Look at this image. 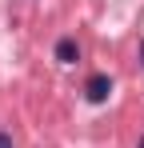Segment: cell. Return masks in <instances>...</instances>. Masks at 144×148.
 <instances>
[{
  "instance_id": "6da1fadb",
  "label": "cell",
  "mask_w": 144,
  "mask_h": 148,
  "mask_svg": "<svg viewBox=\"0 0 144 148\" xmlns=\"http://www.w3.org/2000/svg\"><path fill=\"white\" fill-rule=\"evenodd\" d=\"M108 92H112V76H108V72L88 76V84H84V96L92 100V104H104V100H108Z\"/></svg>"
},
{
  "instance_id": "7a4b0ae2",
  "label": "cell",
  "mask_w": 144,
  "mask_h": 148,
  "mask_svg": "<svg viewBox=\"0 0 144 148\" xmlns=\"http://www.w3.org/2000/svg\"><path fill=\"white\" fill-rule=\"evenodd\" d=\"M56 60H60V64H76V60H80V44H76L72 36H64V40L56 44Z\"/></svg>"
},
{
  "instance_id": "3957f363",
  "label": "cell",
  "mask_w": 144,
  "mask_h": 148,
  "mask_svg": "<svg viewBox=\"0 0 144 148\" xmlns=\"http://www.w3.org/2000/svg\"><path fill=\"white\" fill-rule=\"evenodd\" d=\"M0 148H16V144H12V136H8V132H0Z\"/></svg>"
},
{
  "instance_id": "277c9868",
  "label": "cell",
  "mask_w": 144,
  "mask_h": 148,
  "mask_svg": "<svg viewBox=\"0 0 144 148\" xmlns=\"http://www.w3.org/2000/svg\"><path fill=\"white\" fill-rule=\"evenodd\" d=\"M140 52H144V40H140Z\"/></svg>"
},
{
  "instance_id": "5b68a950",
  "label": "cell",
  "mask_w": 144,
  "mask_h": 148,
  "mask_svg": "<svg viewBox=\"0 0 144 148\" xmlns=\"http://www.w3.org/2000/svg\"><path fill=\"white\" fill-rule=\"evenodd\" d=\"M136 148H144V140H140V144H136Z\"/></svg>"
}]
</instances>
